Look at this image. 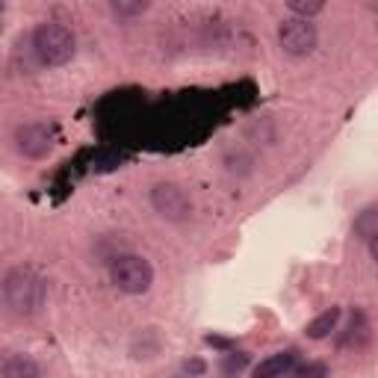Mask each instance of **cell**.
Returning a JSON list of instances; mask_svg holds the SVG:
<instances>
[{"mask_svg": "<svg viewBox=\"0 0 378 378\" xmlns=\"http://www.w3.org/2000/svg\"><path fill=\"white\" fill-rule=\"evenodd\" d=\"M48 284L33 266H12L3 278V304L12 317H36L45 308Z\"/></svg>", "mask_w": 378, "mask_h": 378, "instance_id": "obj_1", "label": "cell"}, {"mask_svg": "<svg viewBox=\"0 0 378 378\" xmlns=\"http://www.w3.org/2000/svg\"><path fill=\"white\" fill-rule=\"evenodd\" d=\"M33 50L45 66H66L74 57V36L68 27L57 24V21H45L33 30Z\"/></svg>", "mask_w": 378, "mask_h": 378, "instance_id": "obj_2", "label": "cell"}, {"mask_svg": "<svg viewBox=\"0 0 378 378\" xmlns=\"http://www.w3.org/2000/svg\"><path fill=\"white\" fill-rule=\"evenodd\" d=\"M110 281L128 296H142L154 284V266L142 255H119L110 263Z\"/></svg>", "mask_w": 378, "mask_h": 378, "instance_id": "obj_3", "label": "cell"}, {"mask_svg": "<svg viewBox=\"0 0 378 378\" xmlns=\"http://www.w3.org/2000/svg\"><path fill=\"white\" fill-rule=\"evenodd\" d=\"M317 27L310 24L308 18H284L281 27H278V45L284 54L290 57H308L313 54V48H317Z\"/></svg>", "mask_w": 378, "mask_h": 378, "instance_id": "obj_4", "label": "cell"}, {"mask_svg": "<svg viewBox=\"0 0 378 378\" xmlns=\"http://www.w3.org/2000/svg\"><path fill=\"white\" fill-rule=\"evenodd\" d=\"M57 139V124L54 121H27L15 128V148L30 157V160H39L54 148Z\"/></svg>", "mask_w": 378, "mask_h": 378, "instance_id": "obj_5", "label": "cell"}, {"mask_svg": "<svg viewBox=\"0 0 378 378\" xmlns=\"http://www.w3.org/2000/svg\"><path fill=\"white\" fill-rule=\"evenodd\" d=\"M151 204L166 222H183L192 213V201L177 183H157L151 189Z\"/></svg>", "mask_w": 378, "mask_h": 378, "instance_id": "obj_6", "label": "cell"}, {"mask_svg": "<svg viewBox=\"0 0 378 378\" xmlns=\"http://www.w3.org/2000/svg\"><path fill=\"white\" fill-rule=\"evenodd\" d=\"M292 366H296V352H275L251 370V378H284Z\"/></svg>", "mask_w": 378, "mask_h": 378, "instance_id": "obj_7", "label": "cell"}, {"mask_svg": "<svg viewBox=\"0 0 378 378\" xmlns=\"http://www.w3.org/2000/svg\"><path fill=\"white\" fill-rule=\"evenodd\" d=\"M39 364L30 358V355L12 352L3 358V366H0V378H39Z\"/></svg>", "mask_w": 378, "mask_h": 378, "instance_id": "obj_8", "label": "cell"}, {"mask_svg": "<svg viewBox=\"0 0 378 378\" xmlns=\"http://www.w3.org/2000/svg\"><path fill=\"white\" fill-rule=\"evenodd\" d=\"M337 322H340V308H328L308 325V331L304 334H308L310 340H325L331 331H337Z\"/></svg>", "mask_w": 378, "mask_h": 378, "instance_id": "obj_9", "label": "cell"}, {"mask_svg": "<svg viewBox=\"0 0 378 378\" xmlns=\"http://www.w3.org/2000/svg\"><path fill=\"white\" fill-rule=\"evenodd\" d=\"M110 9L119 21H130L136 15H142L145 9H148V3H145V0H115V3H110Z\"/></svg>", "mask_w": 378, "mask_h": 378, "instance_id": "obj_10", "label": "cell"}, {"mask_svg": "<svg viewBox=\"0 0 378 378\" xmlns=\"http://www.w3.org/2000/svg\"><path fill=\"white\" fill-rule=\"evenodd\" d=\"M355 234L364 237V239H372L378 234V210L375 207L364 210V213L355 219Z\"/></svg>", "mask_w": 378, "mask_h": 378, "instance_id": "obj_11", "label": "cell"}, {"mask_svg": "<svg viewBox=\"0 0 378 378\" xmlns=\"http://www.w3.org/2000/svg\"><path fill=\"white\" fill-rule=\"evenodd\" d=\"M287 6H290V12L296 18H308V21H310V15H319L325 9L322 0H290Z\"/></svg>", "mask_w": 378, "mask_h": 378, "instance_id": "obj_12", "label": "cell"}, {"mask_svg": "<svg viewBox=\"0 0 378 378\" xmlns=\"http://www.w3.org/2000/svg\"><path fill=\"white\" fill-rule=\"evenodd\" d=\"M328 370H325V364H308L299 370V378H325Z\"/></svg>", "mask_w": 378, "mask_h": 378, "instance_id": "obj_13", "label": "cell"}, {"mask_svg": "<svg viewBox=\"0 0 378 378\" xmlns=\"http://www.w3.org/2000/svg\"><path fill=\"white\" fill-rule=\"evenodd\" d=\"M186 370L189 372H204V364L201 361H186Z\"/></svg>", "mask_w": 378, "mask_h": 378, "instance_id": "obj_14", "label": "cell"}, {"mask_svg": "<svg viewBox=\"0 0 378 378\" xmlns=\"http://www.w3.org/2000/svg\"><path fill=\"white\" fill-rule=\"evenodd\" d=\"M370 255H372V260H375V263H378V234L370 239Z\"/></svg>", "mask_w": 378, "mask_h": 378, "instance_id": "obj_15", "label": "cell"}]
</instances>
